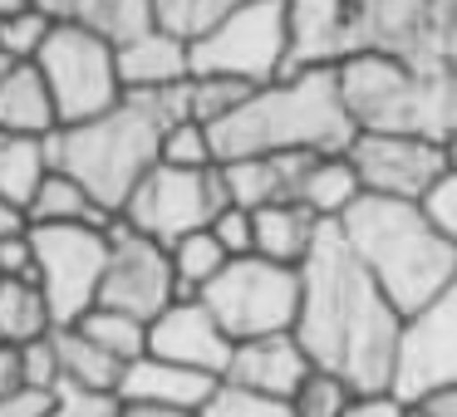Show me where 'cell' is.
I'll return each mask as SVG.
<instances>
[{
  "label": "cell",
  "mask_w": 457,
  "mask_h": 417,
  "mask_svg": "<svg viewBox=\"0 0 457 417\" xmlns=\"http://www.w3.org/2000/svg\"><path fill=\"white\" fill-rule=\"evenodd\" d=\"M241 5H251V0H153V25L192 45L207 30H217L227 15H237Z\"/></svg>",
  "instance_id": "30"
},
{
  "label": "cell",
  "mask_w": 457,
  "mask_h": 417,
  "mask_svg": "<svg viewBox=\"0 0 457 417\" xmlns=\"http://www.w3.org/2000/svg\"><path fill=\"white\" fill-rule=\"evenodd\" d=\"M162 162L182 172H207L217 168V148H212V128L197 119H182L162 133Z\"/></svg>",
  "instance_id": "32"
},
{
  "label": "cell",
  "mask_w": 457,
  "mask_h": 417,
  "mask_svg": "<svg viewBox=\"0 0 457 417\" xmlns=\"http://www.w3.org/2000/svg\"><path fill=\"white\" fill-rule=\"evenodd\" d=\"M54 354H60V388H79V393H109L119 397L123 383V364L109 358L79 324H60L54 329Z\"/></svg>",
  "instance_id": "23"
},
{
  "label": "cell",
  "mask_w": 457,
  "mask_h": 417,
  "mask_svg": "<svg viewBox=\"0 0 457 417\" xmlns=\"http://www.w3.org/2000/svg\"><path fill=\"white\" fill-rule=\"evenodd\" d=\"M295 70V25H290V0H251L237 15L192 40V74H217L241 79L251 89L286 79Z\"/></svg>",
  "instance_id": "7"
},
{
  "label": "cell",
  "mask_w": 457,
  "mask_h": 417,
  "mask_svg": "<svg viewBox=\"0 0 457 417\" xmlns=\"http://www.w3.org/2000/svg\"><path fill=\"white\" fill-rule=\"evenodd\" d=\"M123 417H197V413H162V407H123Z\"/></svg>",
  "instance_id": "47"
},
{
  "label": "cell",
  "mask_w": 457,
  "mask_h": 417,
  "mask_svg": "<svg viewBox=\"0 0 457 417\" xmlns=\"http://www.w3.org/2000/svg\"><path fill=\"white\" fill-rule=\"evenodd\" d=\"M339 94L359 133L457 138V74L423 70L398 54H354L339 64Z\"/></svg>",
  "instance_id": "6"
},
{
  "label": "cell",
  "mask_w": 457,
  "mask_h": 417,
  "mask_svg": "<svg viewBox=\"0 0 457 417\" xmlns=\"http://www.w3.org/2000/svg\"><path fill=\"white\" fill-rule=\"evenodd\" d=\"M21 358H25V388L60 393V354H54V339H35V344H25Z\"/></svg>",
  "instance_id": "37"
},
{
  "label": "cell",
  "mask_w": 457,
  "mask_h": 417,
  "mask_svg": "<svg viewBox=\"0 0 457 417\" xmlns=\"http://www.w3.org/2000/svg\"><path fill=\"white\" fill-rule=\"evenodd\" d=\"M443 383H457V280L403 324L394 397L398 403H418L428 388H443Z\"/></svg>",
  "instance_id": "14"
},
{
  "label": "cell",
  "mask_w": 457,
  "mask_h": 417,
  "mask_svg": "<svg viewBox=\"0 0 457 417\" xmlns=\"http://www.w3.org/2000/svg\"><path fill=\"white\" fill-rule=\"evenodd\" d=\"M35 280L54 309V324H79L104 290L109 226H30Z\"/></svg>",
  "instance_id": "11"
},
{
  "label": "cell",
  "mask_w": 457,
  "mask_h": 417,
  "mask_svg": "<svg viewBox=\"0 0 457 417\" xmlns=\"http://www.w3.org/2000/svg\"><path fill=\"white\" fill-rule=\"evenodd\" d=\"M30 226H113L119 217L99 207V201L84 192V182H74L70 172H45V182L35 187L30 207H25Z\"/></svg>",
  "instance_id": "25"
},
{
  "label": "cell",
  "mask_w": 457,
  "mask_h": 417,
  "mask_svg": "<svg viewBox=\"0 0 457 417\" xmlns=\"http://www.w3.org/2000/svg\"><path fill=\"white\" fill-rule=\"evenodd\" d=\"M25 388V358L15 344H0V397H11Z\"/></svg>",
  "instance_id": "43"
},
{
  "label": "cell",
  "mask_w": 457,
  "mask_h": 417,
  "mask_svg": "<svg viewBox=\"0 0 457 417\" xmlns=\"http://www.w3.org/2000/svg\"><path fill=\"white\" fill-rule=\"evenodd\" d=\"M35 11H45L54 25H79L113 45L153 25V0H35Z\"/></svg>",
  "instance_id": "22"
},
{
  "label": "cell",
  "mask_w": 457,
  "mask_h": 417,
  "mask_svg": "<svg viewBox=\"0 0 457 417\" xmlns=\"http://www.w3.org/2000/svg\"><path fill=\"white\" fill-rule=\"evenodd\" d=\"M0 280H35V246H30V226L21 236L0 241ZM40 285V280H35Z\"/></svg>",
  "instance_id": "40"
},
{
  "label": "cell",
  "mask_w": 457,
  "mask_h": 417,
  "mask_svg": "<svg viewBox=\"0 0 457 417\" xmlns=\"http://www.w3.org/2000/svg\"><path fill=\"white\" fill-rule=\"evenodd\" d=\"M413 417H457V383H443V388H428L418 403H408Z\"/></svg>",
  "instance_id": "42"
},
{
  "label": "cell",
  "mask_w": 457,
  "mask_h": 417,
  "mask_svg": "<svg viewBox=\"0 0 457 417\" xmlns=\"http://www.w3.org/2000/svg\"><path fill=\"white\" fill-rule=\"evenodd\" d=\"M50 417H123V403L109 393H79V388H60L54 393Z\"/></svg>",
  "instance_id": "38"
},
{
  "label": "cell",
  "mask_w": 457,
  "mask_h": 417,
  "mask_svg": "<svg viewBox=\"0 0 457 417\" xmlns=\"http://www.w3.org/2000/svg\"><path fill=\"white\" fill-rule=\"evenodd\" d=\"M197 299L217 315V324L231 334V344L270 339V334H295L300 270L280 266V260L241 256V260H227V270H221Z\"/></svg>",
  "instance_id": "8"
},
{
  "label": "cell",
  "mask_w": 457,
  "mask_h": 417,
  "mask_svg": "<svg viewBox=\"0 0 457 417\" xmlns=\"http://www.w3.org/2000/svg\"><path fill=\"white\" fill-rule=\"evenodd\" d=\"M0 128L35 143L60 133V109H54V94L45 84L40 64H11L0 74Z\"/></svg>",
  "instance_id": "19"
},
{
  "label": "cell",
  "mask_w": 457,
  "mask_h": 417,
  "mask_svg": "<svg viewBox=\"0 0 457 417\" xmlns=\"http://www.w3.org/2000/svg\"><path fill=\"white\" fill-rule=\"evenodd\" d=\"M212 236L221 241V250H227L231 260L241 256H256V221H251L246 207H227L217 221H212Z\"/></svg>",
  "instance_id": "36"
},
{
  "label": "cell",
  "mask_w": 457,
  "mask_h": 417,
  "mask_svg": "<svg viewBox=\"0 0 457 417\" xmlns=\"http://www.w3.org/2000/svg\"><path fill=\"white\" fill-rule=\"evenodd\" d=\"M231 207L227 182H221V168L207 172H182V168H158L138 182V192L129 197V207L119 211V221H129L138 236L158 241V246H178L192 231H207L221 211Z\"/></svg>",
  "instance_id": "10"
},
{
  "label": "cell",
  "mask_w": 457,
  "mask_h": 417,
  "mask_svg": "<svg viewBox=\"0 0 457 417\" xmlns=\"http://www.w3.org/2000/svg\"><path fill=\"white\" fill-rule=\"evenodd\" d=\"M251 221H256V256L295 270L310 260L320 231H325V221H315L300 201H270V207L251 211Z\"/></svg>",
  "instance_id": "21"
},
{
  "label": "cell",
  "mask_w": 457,
  "mask_h": 417,
  "mask_svg": "<svg viewBox=\"0 0 457 417\" xmlns=\"http://www.w3.org/2000/svg\"><path fill=\"white\" fill-rule=\"evenodd\" d=\"M349 168L359 172V187L369 197L418 201L453 172V143L418 138V133H359L349 143Z\"/></svg>",
  "instance_id": "12"
},
{
  "label": "cell",
  "mask_w": 457,
  "mask_h": 417,
  "mask_svg": "<svg viewBox=\"0 0 457 417\" xmlns=\"http://www.w3.org/2000/svg\"><path fill=\"white\" fill-rule=\"evenodd\" d=\"M119 79L123 94H168L192 79V45L162 25L119 40Z\"/></svg>",
  "instance_id": "18"
},
{
  "label": "cell",
  "mask_w": 457,
  "mask_h": 417,
  "mask_svg": "<svg viewBox=\"0 0 457 417\" xmlns=\"http://www.w3.org/2000/svg\"><path fill=\"white\" fill-rule=\"evenodd\" d=\"M345 417H408V403H398L394 393H378V397H354Z\"/></svg>",
  "instance_id": "44"
},
{
  "label": "cell",
  "mask_w": 457,
  "mask_h": 417,
  "mask_svg": "<svg viewBox=\"0 0 457 417\" xmlns=\"http://www.w3.org/2000/svg\"><path fill=\"white\" fill-rule=\"evenodd\" d=\"M197 417H295V413H290V403H280V397H261V393H246V388L221 383Z\"/></svg>",
  "instance_id": "35"
},
{
  "label": "cell",
  "mask_w": 457,
  "mask_h": 417,
  "mask_svg": "<svg viewBox=\"0 0 457 417\" xmlns=\"http://www.w3.org/2000/svg\"><path fill=\"white\" fill-rule=\"evenodd\" d=\"M453 162H457V138H453Z\"/></svg>",
  "instance_id": "49"
},
{
  "label": "cell",
  "mask_w": 457,
  "mask_h": 417,
  "mask_svg": "<svg viewBox=\"0 0 457 417\" xmlns=\"http://www.w3.org/2000/svg\"><path fill=\"white\" fill-rule=\"evenodd\" d=\"M295 70L398 54L457 74V0H290Z\"/></svg>",
  "instance_id": "2"
},
{
  "label": "cell",
  "mask_w": 457,
  "mask_h": 417,
  "mask_svg": "<svg viewBox=\"0 0 457 417\" xmlns=\"http://www.w3.org/2000/svg\"><path fill=\"white\" fill-rule=\"evenodd\" d=\"M359 138L354 119L339 94V64H305L286 79L256 89L231 119L212 128L217 162L237 158H325V152H349Z\"/></svg>",
  "instance_id": "4"
},
{
  "label": "cell",
  "mask_w": 457,
  "mask_h": 417,
  "mask_svg": "<svg viewBox=\"0 0 457 417\" xmlns=\"http://www.w3.org/2000/svg\"><path fill=\"white\" fill-rule=\"evenodd\" d=\"M172 299H182V295H178V275H172L168 246L138 236L129 221H113L109 226V270H104L99 305L123 309V315L153 324Z\"/></svg>",
  "instance_id": "13"
},
{
  "label": "cell",
  "mask_w": 457,
  "mask_h": 417,
  "mask_svg": "<svg viewBox=\"0 0 457 417\" xmlns=\"http://www.w3.org/2000/svg\"><path fill=\"white\" fill-rule=\"evenodd\" d=\"M339 236L359 256V266L378 280L398 315L413 319L457 280V246L428 221L418 201L394 197H359L339 217Z\"/></svg>",
  "instance_id": "5"
},
{
  "label": "cell",
  "mask_w": 457,
  "mask_h": 417,
  "mask_svg": "<svg viewBox=\"0 0 457 417\" xmlns=\"http://www.w3.org/2000/svg\"><path fill=\"white\" fill-rule=\"evenodd\" d=\"M50 172V158H45V143L35 138H15V133L0 128V197L15 201V207H30L35 187Z\"/></svg>",
  "instance_id": "27"
},
{
  "label": "cell",
  "mask_w": 457,
  "mask_h": 417,
  "mask_svg": "<svg viewBox=\"0 0 457 417\" xmlns=\"http://www.w3.org/2000/svg\"><path fill=\"white\" fill-rule=\"evenodd\" d=\"M25 226H30V221H25V211L15 207V201H5V197H0V241H11V236H21Z\"/></svg>",
  "instance_id": "45"
},
{
  "label": "cell",
  "mask_w": 457,
  "mask_h": 417,
  "mask_svg": "<svg viewBox=\"0 0 457 417\" xmlns=\"http://www.w3.org/2000/svg\"><path fill=\"white\" fill-rule=\"evenodd\" d=\"M305 162H310L305 152H295V158H237V162H217V168H221V182H227L231 207L261 211L270 201H295Z\"/></svg>",
  "instance_id": "20"
},
{
  "label": "cell",
  "mask_w": 457,
  "mask_h": 417,
  "mask_svg": "<svg viewBox=\"0 0 457 417\" xmlns=\"http://www.w3.org/2000/svg\"><path fill=\"white\" fill-rule=\"evenodd\" d=\"M5 70H11V60H5V54H0V74H5Z\"/></svg>",
  "instance_id": "48"
},
{
  "label": "cell",
  "mask_w": 457,
  "mask_h": 417,
  "mask_svg": "<svg viewBox=\"0 0 457 417\" xmlns=\"http://www.w3.org/2000/svg\"><path fill=\"white\" fill-rule=\"evenodd\" d=\"M54 309L35 280H0V344H35L54 334Z\"/></svg>",
  "instance_id": "26"
},
{
  "label": "cell",
  "mask_w": 457,
  "mask_h": 417,
  "mask_svg": "<svg viewBox=\"0 0 457 417\" xmlns=\"http://www.w3.org/2000/svg\"><path fill=\"white\" fill-rule=\"evenodd\" d=\"M54 413V393L45 388H21V393L0 397V417H50Z\"/></svg>",
  "instance_id": "41"
},
{
  "label": "cell",
  "mask_w": 457,
  "mask_h": 417,
  "mask_svg": "<svg viewBox=\"0 0 457 417\" xmlns=\"http://www.w3.org/2000/svg\"><path fill=\"white\" fill-rule=\"evenodd\" d=\"M182 119H192L187 84L168 94H123V103L104 119L50 133L45 158L54 172H70L74 182H84V192L109 217H119L138 192V182L162 162V133Z\"/></svg>",
  "instance_id": "3"
},
{
  "label": "cell",
  "mask_w": 457,
  "mask_h": 417,
  "mask_svg": "<svg viewBox=\"0 0 457 417\" xmlns=\"http://www.w3.org/2000/svg\"><path fill=\"white\" fill-rule=\"evenodd\" d=\"M30 5H35V0H0V25H5V20H15V15H25Z\"/></svg>",
  "instance_id": "46"
},
{
  "label": "cell",
  "mask_w": 457,
  "mask_h": 417,
  "mask_svg": "<svg viewBox=\"0 0 457 417\" xmlns=\"http://www.w3.org/2000/svg\"><path fill=\"white\" fill-rule=\"evenodd\" d=\"M231 348H237L231 334L217 324V315L202 299H172L148 324V354L153 358H168V364L197 368V373H212V378H227Z\"/></svg>",
  "instance_id": "15"
},
{
  "label": "cell",
  "mask_w": 457,
  "mask_h": 417,
  "mask_svg": "<svg viewBox=\"0 0 457 417\" xmlns=\"http://www.w3.org/2000/svg\"><path fill=\"white\" fill-rule=\"evenodd\" d=\"M398 305L378 290V280L359 266L339 221H325L310 260L300 266V319L295 339L320 373H335L359 397L394 393L398 348H403Z\"/></svg>",
  "instance_id": "1"
},
{
  "label": "cell",
  "mask_w": 457,
  "mask_h": 417,
  "mask_svg": "<svg viewBox=\"0 0 457 417\" xmlns=\"http://www.w3.org/2000/svg\"><path fill=\"white\" fill-rule=\"evenodd\" d=\"M251 84L241 79H217V74H192L187 79V109L197 123H207V128H217L221 119H231V113L241 109V103L251 99Z\"/></svg>",
  "instance_id": "31"
},
{
  "label": "cell",
  "mask_w": 457,
  "mask_h": 417,
  "mask_svg": "<svg viewBox=\"0 0 457 417\" xmlns=\"http://www.w3.org/2000/svg\"><path fill=\"white\" fill-rule=\"evenodd\" d=\"M217 388H221V378L143 354L138 364L123 368L119 403L123 407H162V413H202Z\"/></svg>",
  "instance_id": "17"
},
{
  "label": "cell",
  "mask_w": 457,
  "mask_h": 417,
  "mask_svg": "<svg viewBox=\"0 0 457 417\" xmlns=\"http://www.w3.org/2000/svg\"><path fill=\"white\" fill-rule=\"evenodd\" d=\"M423 211H428V221L457 246V162H453V172L423 197Z\"/></svg>",
  "instance_id": "39"
},
{
  "label": "cell",
  "mask_w": 457,
  "mask_h": 417,
  "mask_svg": "<svg viewBox=\"0 0 457 417\" xmlns=\"http://www.w3.org/2000/svg\"><path fill=\"white\" fill-rule=\"evenodd\" d=\"M354 388L345 383V378H335V373H310L305 383H300V393L290 397V413L295 417H345L349 407H354Z\"/></svg>",
  "instance_id": "33"
},
{
  "label": "cell",
  "mask_w": 457,
  "mask_h": 417,
  "mask_svg": "<svg viewBox=\"0 0 457 417\" xmlns=\"http://www.w3.org/2000/svg\"><path fill=\"white\" fill-rule=\"evenodd\" d=\"M408 417H413V413H408Z\"/></svg>",
  "instance_id": "50"
},
{
  "label": "cell",
  "mask_w": 457,
  "mask_h": 417,
  "mask_svg": "<svg viewBox=\"0 0 457 417\" xmlns=\"http://www.w3.org/2000/svg\"><path fill=\"white\" fill-rule=\"evenodd\" d=\"M50 35H54V20H50L45 11H35V5H30L25 15H15V20L0 25V54H5L11 64H35Z\"/></svg>",
  "instance_id": "34"
},
{
  "label": "cell",
  "mask_w": 457,
  "mask_h": 417,
  "mask_svg": "<svg viewBox=\"0 0 457 417\" xmlns=\"http://www.w3.org/2000/svg\"><path fill=\"white\" fill-rule=\"evenodd\" d=\"M40 74L54 94L60 128L104 119L109 109L123 103V79H119V45L104 40L79 25H54V35L40 50Z\"/></svg>",
  "instance_id": "9"
},
{
  "label": "cell",
  "mask_w": 457,
  "mask_h": 417,
  "mask_svg": "<svg viewBox=\"0 0 457 417\" xmlns=\"http://www.w3.org/2000/svg\"><path fill=\"white\" fill-rule=\"evenodd\" d=\"M79 329H84V334H89L109 358H119L123 368L138 364V358L148 354V324H143V319H133V315H123V309L94 305L89 315L79 319Z\"/></svg>",
  "instance_id": "29"
},
{
  "label": "cell",
  "mask_w": 457,
  "mask_h": 417,
  "mask_svg": "<svg viewBox=\"0 0 457 417\" xmlns=\"http://www.w3.org/2000/svg\"><path fill=\"white\" fill-rule=\"evenodd\" d=\"M359 197H364V187H359V172L349 168L345 152L310 158L305 172H300V187H295V201H300V207H305L315 221H339Z\"/></svg>",
  "instance_id": "24"
},
{
  "label": "cell",
  "mask_w": 457,
  "mask_h": 417,
  "mask_svg": "<svg viewBox=\"0 0 457 417\" xmlns=\"http://www.w3.org/2000/svg\"><path fill=\"white\" fill-rule=\"evenodd\" d=\"M310 373H315V364H310V354L300 348V339L295 334H270V339H246V344L231 348V364H227V378H221V383L290 403Z\"/></svg>",
  "instance_id": "16"
},
{
  "label": "cell",
  "mask_w": 457,
  "mask_h": 417,
  "mask_svg": "<svg viewBox=\"0 0 457 417\" xmlns=\"http://www.w3.org/2000/svg\"><path fill=\"white\" fill-rule=\"evenodd\" d=\"M168 256H172V275H178V295L182 299H197L202 290H207L221 270H227V260H231L227 250H221V241L212 236V226L182 236Z\"/></svg>",
  "instance_id": "28"
}]
</instances>
